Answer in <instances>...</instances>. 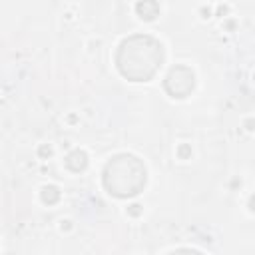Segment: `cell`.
Segmentation results:
<instances>
[{
  "instance_id": "3",
  "label": "cell",
  "mask_w": 255,
  "mask_h": 255,
  "mask_svg": "<svg viewBox=\"0 0 255 255\" xmlns=\"http://www.w3.org/2000/svg\"><path fill=\"white\" fill-rule=\"evenodd\" d=\"M195 86V76L185 66H175L165 76L163 88L171 98H187Z\"/></svg>"
},
{
  "instance_id": "2",
  "label": "cell",
  "mask_w": 255,
  "mask_h": 255,
  "mask_svg": "<svg viewBox=\"0 0 255 255\" xmlns=\"http://www.w3.org/2000/svg\"><path fill=\"white\" fill-rule=\"evenodd\" d=\"M104 187L116 197H133L145 187L147 171L139 157L131 153H120L112 157L104 167Z\"/></svg>"
},
{
  "instance_id": "4",
  "label": "cell",
  "mask_w": 255,
  "mask_h": 255,
  "mask_svg": "<svg viewBox=\"0 0 255 255\" xmlns=\"http://www.w3.org/2000/svg\"><path fill=\"white\" fill-rule=\"evenodd\" d=\"M167 255H201L199 251H193V249H177V251H171Z\"/></svg>"
},
{
  "instance_id": "1",
  "label": "cell",
  "mask_w": 255,
  "mask_h": 255,
  "mask_svg": "<svg viewBox=\"0 0 255 255\" xmlns=\"http://www.w3.org/2000/svg\"><path fill=\"white\" fill-rule=\"evenodd\" d=\"M163 62V46L147 34L126 38L116 54V66L122 76L131 82H149Z\"/></svg>"
}]
</instances>
